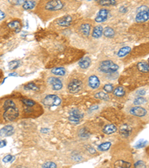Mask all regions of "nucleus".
Masks as SVG:
<instances>
[{"instance_id":"473e14b6","label":"nucleus","mask_w":149,"mask_h":168,"mask_svg":"<svg viewBox=\"0 0 149 168\" xmlns=\"http://www.w3.org/2000/svg\"><path fill=\"white\" fill-rule=\"evenodd\" d=\"M24 89L37 90H38V88H37V86L35 84H34V83H28V84H27L25 87H24Z\"/></svg>"},{"instance_id":"5701e85b","label":"nucleus","mask_w":149,"mask_h":168,"mask_svg":"<svg viewBox=\"0 0 149 168\" xmlns=\"http://www.w3.org/2000/svg\"><path fill=\"white\" fill-rule=\"evenodd\" d=\"M103 34L106 37L110 38V37H113L115 36V31L110 27H107L103 30Z\"/></svg>"},{"instance_id":"49530a36","label":"nucleus","mask_w":149,"mask_h":168,"mask_svg":"<svg viewBox=\"0 0 149 168\" xmlns=\"http://www.w3.org/2000/svg\"><path fill=\"white\" fill-rule=\"evenodd\" d=\"M87 1H92V0H87Z\"/></svg>"},{"instance_id":"4468645a","label":"nucleus","mask_w":149,"mask_h":168,"mask_svg":"<svg viewBox=\"0 0 149 168\" xmlns=\"http://www.w3.org/2000/svg\"><path fill=\"white\" fill-rule=\"evenodd\" d=\"M14 134V127L11 125H7L0 130V136L1 137H7Z\"/></svg>"},{"instance_id":"9d476101","label":"nucleus","mask_w":149,"mask_h":168,"mask_svg":"<svg viewBox=\"0 0 149 168\" xmlns=\"http://www.w3.org/2000/svg\"><path fill=\"white\" fill-rule=\"evenodd\" d=\"M130 113L133 115L136 116V117H143L146 116L147 114V111L145 108L140 107V106H136V107H133L130 110Z\"/></svg>"},{"instance_id":"39448f33","label":"nucleus","mask_w":149,"mask_h":168,"mask_svg":"<svg viewBox=\"0 0 149 168\" xmlns=\"http://www.w3.org/2000/svg\"><path fill=\"white\" fill-rule=\"evenodd\" d=\"M64 7V3L60 0H49L45 5V9L49 11H60Z\"/></svg>"},{"instance_id":"79ce46f5","label":"nucleus","mask_w":149,"mask_h":168,"mask_svg":"<svg viewBox=\"0 0 149 168\" xmlns=\"http://www.w3.org/2000/svg\"><path fill=\"white\" fill-rule=\"evenodd\" d=\"M6 144H7V142L5 141H0V148L5 146Z\"/></svg>"},{"instance_id":"c756f323","label":"nucleus","mask_w":149,"mask_h":168,"mask_svg":"<svg viewBox=\"0 0 149 168\" xmlns=\"http://www.w3.org/2000/svg\"><path fill=\"white\" fill-rule=\"evenodd\" d=\"M22 102L26 107H33L36 105V102L34 100H31V99H22Z\"/></svg>"},{"instance_id":"ddd939ff","label":"nucleus","mask_w":149,"mask_h":168,"mask_svg":"<svg viewBox=\"0 0 149 168\" xmlns=\"http://www.w3.org/2000/svg\"><path fill=\"white\" fill-rule=\"evenodd\" d=\"M119 132L120 135H122V137H129L130 135L132 132V128L131 127V126L127 124H123L122 126H121L119 129Z\"/></svg>"},{"instance_id":"a18cd8bd","label":"nucleus","mask_w":149,"mask_h":168,"mask_svg":"<svg viewBox=\"0 0 149 168\" xmlns=\"http://www.w3.org/2000/svg\"><path fill=\"white\" fill-rule=\"evenodd\" d=\"M17 75V73H10L9 76H16Z\"/></svg>"},{"instance_id":"f3484780","label":"nucleus","mask_w":149,"mask_h":168,"mask_svg":"<svg viewBox=\"0 0 149 168\" xmlns=\"http://www.w3.org/2000/svg\"><path fill=\"white\" fill-rule=\"evenodd\" d=\"M117 131V127L113 124H109L104 126L103 132L106 135H111V134L115 133Z\"/></svg>"},{"instance_id":"37998d69","label":"nucleus","mask_w":149,"mask_h":168,"mask_svg":"<svg viewBox=\"0 0 149 168\" xmlns=\"http://www.w3.org/2000/svg\"><path fill=\"white\" fill-rule=\"evenodd\" d=\"M119 11L120 12H123V13H125V12H127V7H122L121 8H120V10H119Z\"/></svg>"},{"instance_id":"f257e3e1","label":"nucleus","mask_w":149,"mask_h":168,"mask_svg":"<svg viewBox=\"0 0 149 168\" xmlns=\"http://www.w3.org/2000/svg\"><path fill=\"white\" fill-rule=\"evenodd\" d=\"M19 109L13 100L7 99L3 104V118L5 121L15 120L19 117Z\"/></svg>"},{"instance_id":"c9c22d12","label":"nucleus","mask_w":149,"mask_h":168,"mask_svg":"<svg viewBox=\"0 0 149 168\" xmlns=\"http://www.w3.org/2000/svg\"><path fill=\"white\" fill-rule=\"evenodd\" d=\"M42 167H45V168H50V167L55 168V167H57V165H56V164H55L54 162L48 161V162H46V163H45V164H43Z\"/></svg>"},{"instance_id":"6ab92c4d","label":"nucleus","mask_w":149,"mask_h":168,"mask_svg":"<svg viewBox=\"0 0 149 168\" xmlns=\"http://www.w3.org/2000/svg\"><path fill=\"white\" fill-rule=\"evenodd\" d=\"M36 5V2L34 0H26L22 5V7L25 10H31Z\"/></svg>"},{"instance_id":"9b49d317","label":"nucleus","mask_w":149,"mask_h":168,"mask_svg":"<svg viewBox=\"0 0 149 168\" xmlns=\"http://www.w3.org/2000/svg\"><path fill=\"white\" fill-rule=\"evenodd\" d=\"M88 84L92 89H97L100 86V80L97 75H90L88 79Z\"/></svg>"},{"instance_id":"2eb2a0df","label":"nucleus","mask_w":149,"mask_h":168,"mask_svg":"<svg viewBox=\"0 0 149 168\" xmlns=\"http://www.w3.org/2000/svg\"><path fill=\"white\" fill-rule=\"evenodd\" d=\"M81 33L85 37H88L90 33V24L89 23H83L81 25L79 28Z\"/></svg>"},{"instance_id":"a211bd4d","label":"nucleus","mask_w":149,"mask_h":168,"mask_svg":"<svg viewBox=\"0 0 149 168\" xmlns=\"http://www.w3.org/2000/svg\"><path fill=\"white\" fill-rule=\"evenodd\" d=\"M91 64V60L88 57H85L84 58H82L81 60L79 61V66L82 69H87L89 67Z\"/></svg>"},{"instance_id":"20e7f679","label":"nucleus","mask_w":149,"mask_h":168,"mask_svg":"<svg viewBox=\"0 0 149 168\" xmlns=\"http://www.w3.org/2000/svg\"><path fill=\"white\" fill-rule=\"evenodd\" d=\"M149 18V13H148V8L146 6L143 5L139 7L138 11H137V14L136 16V22H144L147 21Z\"/></svg>"},{"instance_id":"f704fd0d","label":"nucleus","mask_w":149,"mask_h":168,"mask_svg":"<svg viewBox=\"0 0 149 168\" xmlns=\"http://www.w3.org/2000/svg\"><path fill=\"white\" fill-rule=\"evenodd\" d=\"M113 85L112 84H106L104 86V90L107 93H112L113 90Z\"/></svg>"},{"instance_id":"4be33fe9","label":"nucleus","mask_w":149,"mask_h":168,"mask_svg":"<svg viewBox=\"0 0 149 168\" xmlns=\"http://www.w3.org/2000/svg\"><path fill=\"white\" fill-rule=\"evenodd\" d=\"M113 93L116 97H122L125 94V89L122 88V86H119V87H117L116 88L113 89Z\"/></svg>"},{"instance_id":"c85d7f7f","label":"nucleus","mask_w":149,"mask_h":168,"mask_svg":"<svg viewBox=\"0 0 149 168\" xmlns=\"http://www.w3.org/2000/svg\"><path fill=\"white\" fill-rule=\"evenodd\" d=\"M95 97L104 101L109 100V97H108V95H107V93H104V92H98V93H95Z\"/></svg>"},{"instance_id":"7c9ffc66","label":"nucleus","mask_w":149,"mask_h":168,"mask_svg":"<svg viewBox=\"0 0 149 168\" xmlns=\"http://www.w3.org/2000/svg\"><path fill=\"white\" fill-rule=\"evenodd\" d=\"M146 102H147L146 99H145L144 97H141L135 99L134 101H133V104L136 105H142L144 103H146Z\"/></svg>"},{"instance_id":"2f4dec72","label":"nucleus","mask_w":149,"mask_h":168,"mask_svg":"<svg viewBox=\"0 0 149 168\" xmlns=\"http://www.w3.org/2000/svg\"><path fill=\"white\" fill-rule=\"evenodd\" d=\"M20 62L19 61H11V62L9 63V64H8V67H9L10 69H16V68L18 67L19 66H20Z\"/></svg>"},{"instance_id":"6e6552de","label":"nucleus","mask_w":149,"mask_h":168,"mask_svg":"<svg viewBox=\"0 0 149 168\" xmlns=\"http://www.w3.org/2000/svg\"><path fill=\"white\" fill-rule=\"evenodd\" d=\"M48 84L51 86L53 90H60L63 88V83L56 77H49L48 79Z\"/></svg>"},{"instance_id":"412c9836","label":"nucleus","mask_w":149,"mask_h":168,"mask_svg":"<svg viewBox=\"0 0 149 168\" xmlns=\"http://www.w3.org/2000/svg\"><path fill=\"white\" fill-rule=\"evenodd\" d=\"M66 73L65 68L64 67H56L51 69V73H53L55 75H59V76H63Z\"/></svg>"},{"instance_id":"393cba45","label":"nucleus","mask_w":149,"mask_h":168,"mask_svg":"<svg viewBox=\"0 0 149 168\" xmlns=\"http://www.w3.org/2000/svg\"><path fill=\"white\" fill-rule=\"evenodd\" d=\"M98 4L102 6H112L116 5L117 2L116 0H100Z\"/></svg>"},{"instance_id":"e433bc0d","label":"nucleus","mask_w":149,"mask_h":168,"mask_svg":"<svg viewBox=\"0 0 149 168\" xmlns=\"http://www.w3.org/2000/svg\"><path fill=\"white\" fill-rule=\"evenodd\" d=\"M14 159H15V157H13L11 155H6L5 157L4 158L2 161L5 163H7L9 162V161H13Z\"/></svg>"},{"instance_id":"7ed1b4c3","label":"nucleus","mask_w":149,"mask_h":168,"mask_svg":"<svg viewBox=\"0 0 149 168\" xmlns=\"http://www.w3.org/2000/svg\"><path fill=\"white\" fill-rule=\"evenodd\" d=\"M42 103L46 107L58 106L61 103V99L55 94H50L42 99Z\"/></svg>"},{"instance_id":"72a5a7b5","label":"nucleus","mask_w":149,"mask_h":168,"mask_svg":"<svg viewBox=\"0 0 149 168\" xmlns=\"http://www.w3.org/2000/svg\"><path fill=\"white\" fill-rule=\"evenodd\" d=\"M26 0H8L10 4L12 5H23V3L26 2Z\"/></svg>"},{"instance_id":"cd10ccee","label":"nucleus","mask_w":149,"mask_h":168,"mask_svg":"<svg viewBox=\"0 0 149 168\" xmlns=\"http://www.w3.org/2000/svg\"><path fill=\"white\" fill-rule=\"evenodd\" d=\"M111 146V143L110 142H105L101 144L99 146H98V150L99 151H107L110 149V147Z\"/></svg>"},{"instance_id":"dca6fc26","label":"nucleus","mask_w":149,"mask_h":168,"mask_svg":"<svg viewBox=\"0 0 149 168\" xmlns=\"http://www.w3.org/2000/svg\"><path fill=\"white\" fill-rule=\"evenodd\" d=\"M103 28L102 26H96L93 29L92 36L94 38H99L103 35Z\"/></svg>"},{"instance_id":"a878e982","label":"nucleus","mask_w":149,"mask_h":168,"mask_svg":"<svg viewBox=\"0 0 149 168\" xmlns=\"http://www.w3.org/2000/svg\"><path fill=\"white\" fill-rule=\"evenodd\" d=\"M131 166V163L125 161H117L114 164V167H130Z\"/></svg>"},{"instance_id":"f03ea898","label":"nucleus","mask_w":149,"mask_h":168,"mask_svg":"<svg viewBox=\"0 0 149 168\" xmlns=\"http://www.w3.org/2000/svg\"><path fill=\"white\" fill-rule=\"evenodd\" d=\"M119 69V66L113 63L112 61H104L99 64V70L104 73H113L116 72Z\"/></svg>"},{"instance_id":"f8f14e48","label":"nucleus","mask_w":149,"mask_h":168,"mask_svg":"<svg viewBox=\"0 0 149 168\" xmlns=\"http://www.w3.org/2000/svg\"><path fill=\"white\" fill-rule=\"evenodd\" d=\"M57 23L63 27H67V26H71L72 23V18L70 16H65V17L58 19L57 21Z\"/></svg>"},{"instance_id":"ea45409f","label":"nucleus","mask_w":149,"mask_h":168,"mask_svg":"<svg viewBox=\"0 0 149 168\" xmlns=\"http://www.w3.org/2000/svg\"><path fill=\"white\" fill-rule=\"evenodd\" d=\"M5 17V14L4 13L2 10H0V20H2Z\"/></svg>"},{"instance_id":"423d86ee","label":"nucleus","mask_w":149,"mask_h":168,"mask_svg":"<svg viewBox=\"0 0 149 168\" xmlns=\"http://www.w3.org/2000/svg\"><path fill=\"white\" fill-rule=\"evenodd\" d=\"M82 88H83V84H82L81 81L76 79L70 81L67 86L68 90L71 93H78L81 90Z\"/></svg>"},{"instance_id":"a19ab883","label":"nucleus","mask_w":149,"mask_h":168,"mask_svg":"<svg viewBox=\"0 0 149 168\" xmlns=\"http://www.w3.org/2000/svg\"><path fill=\"white\" fill-rule=\"evenodd\" d=\"M146 90H139L138 92H137V94L140 96H144L145 94H146Z\"/></svg>"},{"instance_id":"0eeeda50","label":"nucleus","mask_w":149,"mask_h":168,"mask_svg":"<svg viewBox=\"0 0 149 168\" xmlns=\"http://www.w3.org/2000/svg\"><path fill=\"white\" fill-rule=\"evenodd\" d=\"M83 117V114L78 109H72L69 112V120L72 123H78Z\"/></svg>"},{"instance_id":"c03bdc74","label":"nucleus","mask_w":149,"mask_h":168,"mask_svg":"<svg viewBox=\"0 0 149 168\" xmlns=\"http://www.w3.org/2000/svg\"><path fill=\"white\" fill-rule=\"evenodd\" d=\"M49 131H50V130H49V129H41V132H43V133H47Z\"/></svg>"},{"instance_id":"1a4fd4ad","label":"nucleus","mask_w":149,"mask_h":168,"mask_svg":"<svg viewBox=\"0 0 149 168\" xmlns=\"http://www.w3.org/2000/svg\"><path fill=\"white\" fill-rule=\"evenodd\" d=\"M109 12L110 11L107 9H105V8H102L100 11H98V15L97 17H95V20L96 22H103L104 21H106L107 19V17L109 15Z\"/></svg>"},{"instance_id":"58836bf2","label":"nucleus","mask_w":149,"mask_h":168,"mask_svg":"<svg viewBox=\"0 0 149 168\" xmlns=\"http://www.w3.org/2000/svg\"><path fill=\"white\" fill-rule=\"evenodd\" d=\"M134 166L136 167H146V165L144 164L143 161H139L134 164Z\"/></svg>"},{"instance_id":"bb28decb","label":"nucleus","mask_w":149,"mask_h":168,"mask_svg":"<svg viewBox=\"0 0 149 168\" xmlns=\"http://www.w3.org/2000/svg\"><path fill=\"white\" fill-rule=\"evenodd\" d=\"M8 27L11 28V29H15L16 30V32H19L20 30L21 29V26H20V22L18 20H15V21H12L8 24Z\"/></svg>"},{"instance_id":"4c0bfd02","label":"nucleus","mask_w":149,"mask_h":168,"mask_svg":"<svg viewBox=\"0 0 149 168\" xmlns=\"http://www.w3.org/2000/svg\"><path fill=\"white\" fill-rule=\"evenodd\" d=\"M146 144H147V141H143V142H142V141H140V142L136 144L135 147H136V148H142V147H144V146H146Z\"/></svg>"},{"instance_id":"b1692460","label":"nucleus","mask_w":149,"mask_h":168,"mask_svg":"<svg viewBox=\"0 0 149 168\" xmlns=\"http://www.w3.org/2000/svg\"><path fill=\"white\" fill-rule=\"evenodd\" d=\"M137 67L140 72L142 73H148L149 70L148 64L146 62H140L137 64Z\"/></svg>"},{"instance_id":"aec40b11","label":"nucleus","mask_w":149,"mask_h":168,"mask_svg":"<svg viewBox=\"0 0 149 168\" xmlns=\"http://www.w3.org/2000/svg\"><path fill=\"white\" fill-rule=\"evenodd\" d=\"M131 51V47H129V46H125V47L120 49L119 51L117 53V55H118V57H119V58H123V57L126 56L127 54H129Z\"/></svg>"}]
</instances>
